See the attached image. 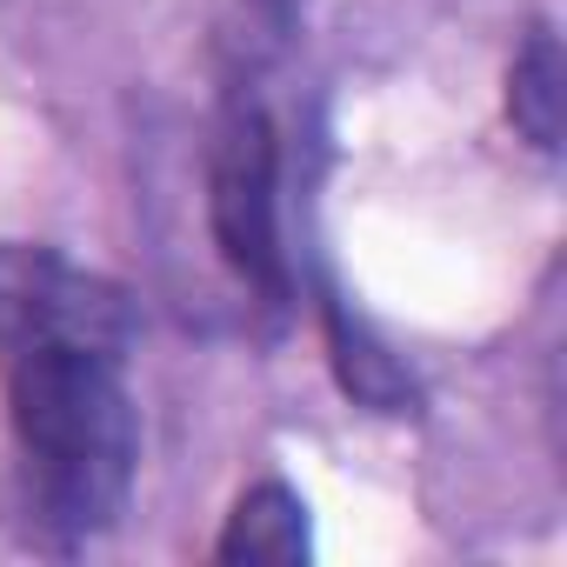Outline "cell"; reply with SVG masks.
<instances>
[{
  "mask_svg": "<svg viewBox=\"0 0 567 567\" xmlns=\"http://www.w3.org/2000/svg\"><path fill=\"white\" fill-rule=\"evenodd\" d=\"M141 315L114 274L48 240H0V414L14 520L41 554H81L127 520L141 474Z\"/></svg>",
  "mask_w": 567,
  "mask_h": 567,
  "instance_id": "1",
  "label": "cell"
},
{
  "mask_svg": "<svg viewBox=\"0 0 567 567\" xmlns=\"http://www.w3.org/2000/svg\"><path fill=\"white\" fill-rule=\"evenodd\" d=\"M207 234L220 267L240 280L247 308L274 328L295 315V247H288V134L267 101V74L220 68V101L207 121Z\"/></svg>",
  "mask_w": 567,
  "mask_h": 567,
  "instance_id": "2",
  "label": "cell"
},
{
  "mask_svg": "<svg viewBox=\"0 0 567 567\" xmlns=\"http://www.w3.org/2000/svg\"><path fill=\"white\" fill-rule=\"evenodd\" d=\"M321 341H328V368L341 381V394L368 414H388V421H408L421 414V381L414 368L368 328V315L354 301H341L334 288H321Z\"/></svg>",
  "mask_w": 567,
  "mask_h": 567,
  "instance_id": "3",
  "label": "cell"
},
{
  "mask_svg": "<svg viewBox=\"0 0 567 567\" xmlns=\"http://www.w3.org/2000/svg\"><path fill=\"white\" fill-rule=\"evenodd\" d=\"M214 560H308L315 554V527H308V501L301 487H288L280 474H260L220 520Z\"/></svg>",
  "mask_w": 567,
  "mask_h": 567,
  "instance_id": "4",
  "label": "cell"
},
{
  "mask_svg": "<svg viewBox=\"0 0 567 567\" xmlns=\"http://www.w3.org/2000/svg\"><path fill=\"white\" fill-rule=\"evenodd\" d=\"M560 34L554 21H527L520 41H514V61H507V127L520 147H534L540 161L560 154Z\"/></svg>",
  "mask_w": 567,
  "mask_h": 567,
  "instance_id": "5",
  "label": "cell"
},
{
  "mask_svg": "<svg viewBox=\"0 0 567 567\" xmlns=\"http://www.w3.org/2000/svg\"><path fill=\"white\" fill-rule=\"evenodd\" d=\"M308 0H234V28H227V68L240 74H274V61L295 48Z\"/></svg>",
  "mask_w": 567,
  "mask_h": 567,
  "instance_id": "6",
  "label": "cell"
}]
</instances>
